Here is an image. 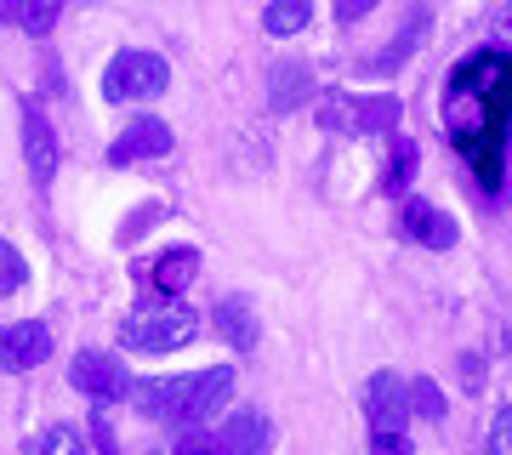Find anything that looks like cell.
Here are the masks:
<instances>
[{
    "label": "cell",
    "mask_w": 512,
    "mask_h": 455,
    "mask_svg": "<svg viewBox=\"0 0 512 455\" xmlns=\"http://www.w3.org/2000/svg\"><path fill=\"white\" fill-rule=\"evenodd\" d=\"M234 393V364H211L194 376H154V382H131V399L143 416L160 421H205L217 416Z\"/></svg>",
    "instance_id": "6da1fadb"
},
{
    "label": "cell",
    "mask_w": 512,
    "mask_h": 455,
    "mask_svg": "<svg viewBox=\"0 0 512 455\" xmlns=\"http://www.w3.org/2000/svg\"><path fill=\"white\" fill-rule=\"evenodd\" d=\"M165 91H171V63L160 52H120L103 69V97H114V103H148Z\"/></svg>",
    "instance_id": "7a4b0ae2"
},
{
    "label": "cell",
    "mask_w": 512,
    "mask_h": 455,
    "mask_svg": "<svg viewBox=\"0 0 512 455\" xmlns=\"http://www.w3.org/2000/svg\"><path fill=\"white\" fill-rule=\"evenodd\" d=\"M319 126L342 131V137H365V131H393L399 126V97H359V91H330L319 103Z\"/></svg>",
    "instance_id": "3957f363"
},
{
    "label": "cell",
    "mask_w": 512,
    "mask_h": 455,
    "mask_svg": "<svg viewBox=\"0 0 512 455\" xmlns=\"http://www.w3.org/2000/svg\"><path fill=\"white\" fill-rule=\"evenodd\" d=\"M200 336V313L188 308H160V313H137L120 325V347L131 353H171V347H188Z\"/></svg>",
    "instance_id": "277c9868"
},
{
    "label": "cell",
    "mask_w": 512,
    "mask_h": 455,
    "mask_svg": "<svg viewBox=\"0 0 512 455\" xmlns=\"http://www.w3.org/2000/svg\"><path fill=\"white\" fill-rule=\"evenodd\" d=\"M69 382L86 393V399H97V404H114V399H126L131 393V382H126V364L120 359H109V353H74V364H69Z\"/></svg>",
    "instance_id": "5b68a950"
},
{
    "label": "cell",
    "mask_w": 512,
    "mask_h": 455,
    "mask_svg": "<svg viewBox=\"0 0 512 455\" xmlns=\"http://www.w3.org/2000/svg\"><path fill=\"white\" fill-rule=\"evenodd\" d=\"M365 416H370V433H404L410 404H404V382L393 370H376L365 382Z\"/></svg>",
    "instance_id": "8992f818"
},
{
    "label": "cell",
    "mask_w": 512,
    "mask_h": 455,
    "mask_svg": "<svg viewBox=\"0 0 512 455\" xmlns=\"http://www.w3.org/2000/svg\"><path fill=\"white\" fill-rule=\"evenodd\" d=\"M52 353V330L40 319H18V325H0V370H35Z\"/></svg>",
    "instance_id": "52a82bcc"
},
{
    "label": "cell",
    "mask_w": 512,
    "mask_h": 455,
    "mask_svg": "<svg viewBox=\"0 0 512 455\" xmlns=\"http://www.w3.org/2000/svg\"><path fill=\"white\" fill-rule=\"evenodd\" d=\"M211 438L222 444V455H268V444H274V421L262 416V410H234Z\"/></svg>",
    "instance_id": "ba28073f"
},
{
    "label": "cell",
    "mask_w": 512,
    "mask_h": 455,
    "mask_svg": "<svg viewBox=\"0 0 512 455\" xmlns=\"http://www.w3.org/2000/svg\"><path fill=\"white\" fill-rule=\"evenodd\" d=\"M160 154H171V126H165V120H154V114L131 120V126L120 131V143L109 148V160H114V165H131V160H160Z\"/></svg>",
    "instance_id": "9c48e42d"
},
{
    "label": "cell",
    "mask_w": 512,
    "mask_h": 455,
    "mask_svg": "<svg viewBox=\"0 0 512 455\" xmlns=\"http://www.w3.org/2000/svg\"><path fill=\"white\" fill-rule=\"evenodd\" d=\"M399 234L416 239V245H427V251H450V245H456V222L444 217L439 205L410 200V205L399 211Z\"/></svg>",
    "instance_id": "30bf717a"
},
{
    "label": "cell",
    "mask_w": 512,
    "mask_h": 455,
    "mask_svg": "<svg viewBox=\"0 0 512 455\" xmlns=\"http://www.w3.org/2000/svg\"><path fill=\"white\" fill-rule=\"evenodd\" d=\"M23 160H29V171H35L40 188L57 177V131H52V120H46L40 109L23 114Z\"/></svg>",
    "instance_id": "8fae6325"
},
{
    "label": "cell",
    "mask_w": 512,
    "mask_h": 455,
    "mask_svg": "<svg viewBox=\"0 0 512 455\" xmlns=\"http://www.w3.org/2000/svg\"><path fill=\"white\" fill-rule=\"evenodd\" d=\"M308 97H313V69L308 63H274V69H268V103H274L279 114L302 109Z\"/></svg>",
    "instance_id": "7c38bea8"
},
{
    "label": "cell",
    "mask_w": 512,
    "mask_h": 455,
    "mask_svg": "<svg viewBox=\"0 0 512 455\" xmlns=\"http://www.w3.org/2000/svg\"><path fill=\"white\" fill-rule=\"evenodd\" d=\"M194 273H200V251H194V245H177V251L154 256L148 285H154L160 296H177V291H188V285H194Z\"/></svg>",
    "instance_id": "4fadbf2b"
},
{
    "label": "cell",
    "mask_w": 512,
    "mask_h": 455,
    "mask_svg": "<svg viewBox=\"0 0 512 455\" xmlns=\"http://www.w3.org/2000/svg\"><path fill=\"white\" fill-rule=\"evenodd\" d=\"M217 330H222V336H228V342L239 347V353H251V347H256V319H251V308H245L239 296L217 302Z\"/></svg>",
    "instance_id": "5bb4252c"
},
{
    "label": "cell",
    "mask_w": 512,
    "mask_h": 455,
    "mask_svg": "<svg viewBox=\"0 0 512 455\" xmlns=\"http://www.w3.org/2000/svg\"><path fill=\"white\" fill-rule=\"evenodd\" d=\"M404 404H410V416L444 421V387L433 382V376H416V382H404Z\"/></svg>",
    "instance_id": "9a60e30c"
},
{
    "label": "cell",
    "mask_w": 512,
    "mask_h": 455,
    "mask_svg": "<svg viewBox=\"0 0 512 455\" xmlns=\"http://www.w3.org/2000/svg\"><path fill=\"white\" fill-rule=\"evenodd\" d=\"M308 0H274L268 12H262V29L268 35H296V29H308Z\"/></svg>",
    "instance_id": "2e32d148"
},
{
    "label": "cell",
    "mask_w": 512,
    "mask_h": 455,
    "mask_svg": "<svg viewBox=\"0 0 512 455\" xmlns=\"http://www.w3.org/2000/svg\"><path fill=\"white\" fill-rule=\"evenodd\" d=\"M421 35H427V12H410V29H404V35L393 40V52H387V57H376V63H365V69H370V74H387V69H399L404 57L416 52V40H421Z\"/></svg>",
    "instance_id": "e0dca14e"
},
{
    "label": "cell",
    "mask_w": 512,
    "mask_h": 455,
    "mask_svg": "<svg viewBox=\"0 0 512 455\" xmlns=\"http://www.w3.org/2000/svg\"><path fill=\"white\" fill-rule=\"evenodd\" d=\"M23 279H29V262L18 256V245H0V296L23 291Z\"/></svg>",
    "instance_id": "ac0fdd59"
},
{
    "label": "cell",
    "mask_w": 512,
    "mask_h": 455,
    "mask_svg": "<svg viewBox=\"0 0 512 455\" xmlns=\"http://www.w3.org/2000/svg\"><path fill=\"white\" fill-rule=\"evenodd\" d=\"M410 177H416V143L399 137V148H393V171H387V188L399 194V188H410Z\"/></svg>",
    "instance_id": "d6986e66"
},
{
    "label": "cell",
    "mask_w": 512,
    "mask_h": 455,
    "mask_svg": "<svg viewBox=\"0 0 512 455\" xmlns=\"http://www.w3.org/2000/svg\"><path fill=\"white\" fill-rule=\"evenodd\" d=\"M57 12H63L57 0H40V6H18V23L29 29V35H46V29L57 23Z\"/></svg>",
    "instance_id": "ffe728a7"
},
{
    "label": "cell",
    "mask_w": 512,
    "mask_h": 455,
    "mask_svg": "<svg viewBox=\"0 0 512 455\" xmlns=\"http://www.w3.org/2000/svg\"><path fill=\"white\" fill-rule=\"evenodd\" d=\"M370 455H416L404 433H370Z\"/></svg>",
    "instance_id": "44dd1931"
},
{
    "label": "cell",
    "mask_w": 512,
    "mask_h": 455,
    "mask_svg": "<svg viewBox=\"0 0 512 455\" xmlns=\"http://www.w3.org/2000/svg\"><path fill=\"white\" fill-rule=\"evenodd\" d=\"M171 455H222V444H217L211 433H188V438H183V444H177Z\"/></svg>",
    "instance_id": "7402d4cb"
},
{
    "label": "cell",
    "mask_w": 512,
    "mask_h": 455,
    "mask_svg": "<svg viewBox=\"0 0 512 455\" xmlns=\"http://www.w3.org/2000/svg\"><path fill=\"white\" fill-rule=\"evenodd\" d=\"M92 438H97V455H120V444H114V433H109L103 416H92Z\"/></svg>",
    "instance_id": "603a6c76"
},
{
    "label": "cell",
    "mask_w": 512,
    "mask_h": 455,
    "mask_svg": "<svg viewBox=\"0 0 512 455\" xmlns=\"http://www.w3.org/2000/svg\"><path fill=\"white\" fill-rule=\"evenodd\" d=\"M507 444H512V421H507V416H495V433H490V455H507Z\"/></svg>",
    "instance_id": "cb8c5ba5"
},
{
    "label": "cell",
    "mask_w": 512,
    "mask_h": 455,
    "mask_svg": "<svg viewBox=\"0 0 512 455\" xmlns=\"http://www.w3.org/2000/svg\"><path fill=\"white\" fill-rule=\"evenodd\" d=\"M365 12H370V0H342V6H336V18H342V23L365 18Z\"/></svg>",
    "instance_id": "d4e9b609"
},
{
    "label": "cell",
    "mask_w": 512,
    "mask_h": 455,
    "mask_svg": "<svg viewBox=\"0 0 512 455\" xmlns=\"http://www.w3.org/2000/svg\"><path fill=\"white\" fill-rule=\"evenodd\" d=\"M74 455H86V450H74Z\"/></svg>",
    "instance_id": "484cf974"
}]
</instances>
